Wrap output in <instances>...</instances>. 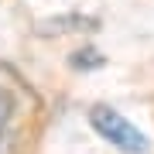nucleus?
<instances>
[{
    "label": "nucleus",
    "instance_id": "nucleus-1",
    "mask_svg": "<svg viewBox=\"0 0 154 154\" xmlns=\"http://www.w3.org/2000/svg\"><path fill=\"white\" fill-rule=\"evenodd\" d=\"M89 123H93V130L99 137H106L113 147H120L127 154H144L147 151V137H144L127 116H120L116 110H110V106H93V110H89Z\"/></svg>",
    "mask_w": 154,
    "mask_h": 154
},
{
    "label": "nucleus",
    "instance_id": "nucleus-2",
    "mask_svg": "<svg viewBox=\"0 0 154 154\" xmlns=\"http://www.w3.org/2000/svg\"><path fill=\"white\" fill-rule=\"evenodd\" d=\"M89 24H96L93 17H82V14H65V17H48V21L38 24V34H69V31H82Z\"/></svg>",
    "mask_w": 154,
    "mask_h": 154
},
{
    "label": "nucleus",
    "instance_id": "nucleus-3",
    "mask_svg": "<svg viewBox=\"0 0 154 154\" xmlns=\"http://www.w3.org/2000/svg\"><path fill=\"white\" fill-rule=\"evenodd\" d=\"M69 62H72V69H82V72H86V69H103L106 58L99 55L96 48H82V51H72Z\"/></svg>",
    "mask_w": 154,
    "mask_h": 154
}]
</instances>
